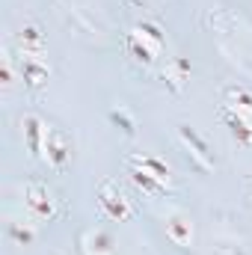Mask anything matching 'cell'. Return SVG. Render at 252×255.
Returning a JSON list of instances; mask_svg holds the SVG:
<instances>
[{
	"label": "cell",
	"instance_id": "obj_16",
	"mask_svg": "<svg viewBox=\"0 0 252 255\" xmlns=\"http://www.w3.org/2000/svg\"><path fill=\"white\" fill-rule=\"evenodd\" d=\"M244 68H247V71H250V74H252V57H250V60H247V65H244Z\"/></svg>",
	"mask_w": 252,
	"mask_h": 255
},
{
	"label": "cell",
	"instance_id": "obj_17",
	"mask_svg": "<svg viewBox=\"0 0 252 255\" xmlns=\"http://www.w3.org/2000/svg\"><path fill=\"white\" fill-rule=\"evenodd\" d=\"M130 3H136V6H139V3H145V0H130Z\"/></svg>",
	"mask_w": 252,
	"mask_h": 255
},
{
	"label": "cell",
	"instance_id": "obj_4",
	"mask_svg": "<svg viewBox=\"0 0 252 255\" xmlns=\"http://www.w3.org/2000/svg\"><path fill=\"white\" fill-rule=\"evenodd\" d=\"M166 45L163 27L157 21H136L130 30L125 33V48L130 54V60L139 65H154L160 51Z\"/></svg>",
	"mask_w": 252,
	"mask_h": 255
},
{
	"label": "cell",
	"instance_id": "obj_6",
	"mask_svg": "<svg viewBox=\"0 0 252 255\" xmlns=\"http://www.w3.org/2000/svg\"><path fill=\"white\" fill-rule=\"evenodd\" d=\"M95 199H98V208H101V214H104L107 220L125 223V220H130V217H133V205H130L127 193L122 190L113 178H104V181L98 184Z\"/></svg>",
	"mask_w": 252,
	"mask_h": 255
},
{
	"label": "cell",
	"instance_id": "obj_11",
	"mask_svg": "<svg viewBox=\"0 0 252 255\" xmlns=\"http://www.w3.org/2000/svg\"><path fill=\"white\" fill-rule=\"evenodd\" d=\"M160 77H163V83H166L169 92H181L190 80V63L184 57H172V60H166Z\"/></svg>",
	"mask_w": 252,
	"mask_h": 255
},
{
	"label": "cell",
	"instance_id": "obj_1",
	"mask_svg": "<svg viewBox=\"0 0 252 255\" xmlns=\"http://www.w3.org/2000/svg\"><path fill=\"white\" fill-rule=\"evenodd\" d=\"M21 128H24V142H27L30 154L36 160H42L48 169L63 172L71 163V151H74L71 136L57 122H48L39 113H27L21 119Z\"/></svg>",
	"mask_w": 252,
	"mask_h": 255
},
{
	"label": "cell",
	"instance_id": "obj_12",
	"mask_svg": "<svg viewBox=\"0 0 252 255\" xmlns=\"http://www.w3.org/2000/svg\"><path fill=\"white\" fill-rule=\"evenodd\" d=\"M166 238L175 244V247H190L193 244V220L187 214H169L166 217Z\"/></svg>",
	"mask_w": 252,
	"mask_h": 255
},
{
	"label": "cell",
	"instance_id": "obj_13",
	"mask_svg": "<svg viewBox=\"0 0 252 255\" xmlns=\"http://www.w3.org/2000/svg\"><path fill=\"white\" fill-rule=\"evenodd\" d=\"M39 220H33L30 214L24 217V220H12L9 226H6V232H9V238L18 244V247H30L33 241H36V235H39Z\"/></svg>",
	"mask_w": 252,
	"mask_h": 255
},
{
	"label": "cell",
	"instance_id": "obj_15",
	"mask_svg": "<svg viewBox=\"0 0 252 255\" xmlns=\"http://www.w3.org/2000/svg\"><path fill=\"white\" fill-rule=\"evenodd\" d=\"M110 119H113L116 125H122V130H125V133H133V130H136V122H133V116L127 113V107H122V104L110 110Z\"/></svg>",
	"mask_w": 252,
	"mask_h": 255
},
{
	"label": "cell",
	"instance_id": "obj_14",
	"mask_svg": "<svg viewBox=\"0 0 252 255\" xmlns=\"http://www.w3.org/2000/svg\"><path fill=\"white\" fill-rule=\"evenodd\" d=\"M0 83H3V95H12V89H15V65H12L9 48L0 51Z\"/></svg>",
	"mask_w": 252,
	"mask_h": 255
},
{
	"label": "cell",
	"instance_id": "obj_2",
	"mask_svg": "<svg viewBox=\"0 0 252 255\" xmlns=\"http://www.w3.org/2000/svg\"><path fill=\"white\" fill-rule=\"evenodd\" d=\"M127 178L145 193V196H163L175 187V175L169 163H163L154 154H127Z\"/></svg>",
	"mask_w": 252,
	"mask_h": 255
},
{
	"label": "cell",
	"instance_id": "obj_7",
	"mask_svg": "<svg viewBox=\"0 0 252 255\" xmlns=\"http://www.w3.org/2000/svg\"><path fill=\"white\" fill-rule=\"evenodd\" d=\"M178 139H181V145L187 148L190 163H193L199 172H211V169L217 166V160H214V148L208 145V139H205L196 128L178 125Z\"/></svg>",
	"mask_w": 252,
	"mask_h": 255
},
{
	"label": "cell",
	"instance_id": "obj_9",
	"mask_svg": "<svg viewBox=\"0 0 252 255\" xmlns=\"http://www.w3.org/2000/svg\"><path fill=\"white\" fill-rule=\"evenodd\" d=\"M77 247H80V255H116L113 235L107 229H101V226L83 229L80 238H77Z\"/></svg>",
	"mask_w": 252,
	"mask_h": 255
},
{
	"label": "cell",
	"instance_id": "obj_5",
	"mask_svg": "<svg viewBox=\"0 0 252 255\" xmlns=\"http://www.w3.org/2000/svg\"><path fill=\"white\" fill-rule=\"evenodd\" d=\"M21 196H24V211H27L33 220L51 223V220L60 217V199H57V193L51 190L45 181H39V178L24 181Z\"/></svg>",
	"mask_w": 252,
	"mask_h": 255
},
{
	"label": "cell",
	"instance_id": "obj_8",
	"mask_svg": "<svg viewBox=\"0 0 252 255\" xmlns=\"http://www.w3.org/2000/svg\"><path fill=\"white\" fill-rule=\"evenodd\" d=\"M18 77L24 80L27 89H42L51 80L48 54L45 57H39V54H18Z\"/></svg>",
	"mask_w": 252,
	"mask_h": 255
},
{
	"label": "cell",
	"instance_id": "obj_10",
	"mask_svg": "<svg viewBox=\"0 0 252 255\" xmlns=\"http://www.w3.org/2000/svg\"><path fill=\"white\" fill-rule=\"evenodd\" d=\"M18 54H39V57L48 54L45 33L36 21H24V27L18 30Z\"/></svg>",
	"mask_w": 252,
	"mask_h": 255
},
{
	"label": "cell",
	"instance_id": "obj_3",
	"mask_svg": "<svg viewBox=\"0 0 252 255\" xmlns=\"http://www.w3.org/2000/svg\"><path fill=\"white\" fill-rule=\"evenodd\" d=\"M220 113L226 119V125L232 128V133L238 136V142L252 148V92L241 83H232L223 89L220 98Z\"/></svg>",
	"mask_w": 252,
	"mask_h": 255
}]
</instances>
